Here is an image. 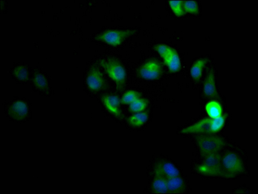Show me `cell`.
I'll return each instance as SVG.
<instances>
[{
	"instance_id": "1",
	"label": "cell",
	"mask_w": 258,
	"mask_h": 194,
	"mask_svg": "<svg viewBox=\"0 0 258 194\" xmlns=\"http://www.w3.org/2000/svg\"><path fill=\"white\" fill-rule=\"evenodd\" d=\"M100 64L109 76L115 82L117 89L123 90L125 86L126 73L125 69L117 59L114 58L102 60Z\"/></svg>"
},
{
	"instance_id": "2",
	"label": "cell",
	"mask_w": 258,
	"mask_h": 194,
	"mask_svg": "<svg viewBox=\"0 0 258 194\" xmlns=\"http://www.w3.org/2000/svg\"><path fill=\"white\" fill-rule=\"evenodd\" d=\"M136 32L135 30H109L99 36L97 39L116 46L121 44L127 37Z\"/></svg>"
},
{
	"instance_id": "3",
	"label": "cell",
	"mask_w": 258,
	"mask_h": 194,
	"mask_svg": "<svg viewBox=\"0 0 258 194\" xmlns=\"http://www.w3.org/2000/svg\"><path fill=\"white\" fill-rule=\"evenodd\" d=\"M138 73L143 78L148 80L156 79L162 73L161 66L157 61L151 59L144 63L140 68Z\"/></svg>"
},
{
	"instance_id": "4",
	"label": "cell",
	"mask_w": 258,
	"mask_h": 194,
	"mask_svg": "<svg viewBox=\"0 0 258 194\" xmlns=\"http://www.w3.org/2000/svg\"><path fill=\"white\" fill-rule=\"evenodd\" d=\"M199 144L203 150L211 154L220 149L224 145V142L219 137L206 136L200 137Z\"/></svg>"
},
{
	"instance_id": "5",
	"label": "cell",
	"mask_w": 258,
	"mask_h": 194,
	"mask_svg": "<svg viewBox=\"0 0 258 194\" xmlns=\"http://www.w3.org/2000/svg\"><path fill=\"white\" fill-rule=\"evenodd\" d=\"M212 120L209 118L203 119L192 125L183 129L181 132L183 134L212 133L211 130Z\"/></svg>"
},
{
	"instance_id": "6",
	"label": "cell",
	"mask_w": 258,
	"mask_h": 194,
	"mask_svg": "<svg viewBox=\"0 0 258 194\" xmlns=\"http://www.w3.org/2000/svg\"><path fill=\"white\" fill-rule=\"evenodd\" d=\"M102 100L110 112L117 117H122L119 107L120 100L117 96L114 95H105L102 98Z\"/></svg>"
},
{
	"instance_id": "7",
	"label": "cell",
	"mask_w": 258,
	"mask_h": 194,
	"mask_svg": "<svg viewBox=\"0 0 258 194\" xmlns=\"http://www.w3.org/2000/svg\"><path fill=\"white\" fill-rule=\"evenodd\" d=\"M89 86L93 90H98L102 88L104 84L102 74L96 68H94L90 72L87 79Z\"/></svg>"
},
{
	"instance_id": "8",
	"label": "cell",
	"mask_w": 258,
	"mask_h": 194,
	"mask_svg": "<svg viewBox=\"0 0 258 194\" xmlns=\"http://www.w3.org/2000/svg\"><path fill=\"white\" fill-rule=\"evenodd\" d=\"M214 78L213 71L211 70L208 72L204 84L205 94L211 98H217L218 96L216 88Z\"/></svg>"
},
{
	"instance_id": "9",
	"label": "cell",
	"mask_w": 258,
	"mask_h": 194,
	"mask_svg": "<svg viewBox=\"0 0 258 194\" xmlns=\"http://www.w3.org/2000/svg\"><path fill=\"white\" fill-rule=\"evenodd\" d=\"M165 63L172 72H175L179 70L181 67V63L178 55L173 49L169 55L164 59Z\"/></svg>"
},
{
	"instance_id": "10",
	"label": "cell",
	"mask_w": 258,
	"mask_h": 194,
	"mask_svg": "<svg viewBox=\"0 0 258 194\" xmlns=\"http://www.w3.org/2000/svg\"><path fill=\"white\" fill-rule=\"evenodd\" d=\"M223 164L225 168L232 172L240 171L242 166L237 157L234 154H230L224 158Z\"/></svg>"
},
{
	"instance_id": "11",
	"label": "cell",
	"mask_w": 258,
	"mask_h": 194,
	"mask_svg": "<svg viewBox=\"0 0 258 194\" xmlns=\"http://www.w3.org/2000/svg\"><path fill=\"white\" fill-rule=\"evenodd\" d=\"M205 109L208 115L213 119L221 115V107L217 102L212 101L208 102L206 105Z\"/></svg>"
},
{
	"instance_id": "12",
	"label": "cell",
	"mask_w": 258,
	"mask_h": 194,
	"mask_svg": "<svg viewBox=\"0 0 258 194\" xmlns=\"http://www.w3.org/2000/svg\"><path fill=\"white\" fill-rule=\"evenodd\" d=\"M207 61L205 59H199L193 64L190 70L192 77L196 80H199L201 77L203 69Z\"/></svg>"
},
{
	"instance_id": "13",
	"label": "cell",
	"mask_w": 258,
	"mask_h": 194,
	"mask_svg": "<svg viewBox=\"0 0 258 194\" xmlns=\"http://www.w3.org/2000/svg\"><path fill=\"white\" fill-rule=\"evenodd\" d=\"M148 115L146 112L137 113L130 117L128 119V123L134 126H139L142 125L147 120Z\"/></svg>"
},
{
	"instance_id": "14",
	"label": "cell",
	"mask_w": 258,
	"mask_h": 194,
	"mask_svg": "<svg viewBox=\"0 0 258 194\" xmlns=\"http://www.w3.org/2000/svg\"><path fill=\"white\" fill-rule=\"evenodd\" d=\"M141 93L134 90H130L126 92L123 95L120 102L123 104H130L137 99L140 98Z\"/></svg>"
},
{
	"instance_id": "15",
	"label": "cell",
	"mask_w": 258,
	"mask_h": 194,
	"mask_svg": "<svg viewBox=\"0 0 258 194\" xmlns=\"http://www.w3.org/2000/svg\"><path fill=\"white\" fill-rule=\"evenodd\" d=\"M148 103L147 99L139 98L130 104V109L133 112L142 111L146 107Z\"/></svg>"
},
{
	"instance_id": "16",
	"label": "cell",
	"mask_w": 258,
	"mask_h": 194,
	"mask_svg": "<svg viewBox=\"0 0 258 194\" xmlns=\"http://www.w3.org/2000/svg\"><path fill=\"white\" fill-rule=\"evenodd\" d=\"M227 116L225 114L212 119L211 126L212 133L217 132L221 129L224 125Z\"/></svg>"
},
{
	"instance_id": "17",
	"label": "cell",
	"mask_w": 258,
	"mask_h": 194,
	"mask_svg": "<svg viewBox=\"0 0 258 194\" xmlns=\"http://www.w3.org/2000/svg\"><path fill=\"white\" fill-rule=\"evenodd\" d=\"M182 1H170L169 4L170 7L176 15L180 16L184 14L185 12L183 6Z\"/></svg>"
},
{
	"instance_id": "18",
	"label": "cell",
	"mask_w": 258,
	"mask_h": 194,
	"mask_svg": "<svg viewBox=\"0 0 258 194\" xmlns=\"http://www.w3.org/2000/svg\"><path fill=\"white\" fill-rule=\"evenodd\" d=\"M183 6L184 11L192 14H197L198 12V7L196 2L194 1H185Z\"/></svg>"
},
{
	"instance_id": "19",
	"label": "cell",
	"mask_w": 258,
	"mask_h": 194,
	"mask_svg": "<svg viewBox=\"0 0 258 194\" xmlns=\"http://www.w3.org/2000/svg\"><path fill=\"white\" fill-rule=\"evenodd\" d=\"M154 49L164 60L169 54L172 48L166 45L159 44L155 46Z\"/></svg>"
},
{
	"instance_id": "20",
	"label": "cell",
	"mask_w": 258,
	"mask_h": 194,
	"mask_svg": "<svg viewBox=\"0 0 258 194\" xmlns=\"http://www.w3.org/2000/svg\"><path fill=\"white\" fill-rule=\"evenodd\" d=\"M163 168L165 172L171 177H176L179 175V173L178 170L170 163L165 164L163 166Z\"/></svg>"
},
{
	"instance_id": "21",
	"label": "cell",
	"mask_w": 258,
	"mask_h": 194,
	"mask_svg": "<svg viewBox=\"0 0 258 194\" xmlns=\"http://www.w3.org/2000/svg\"><path fill=\"white\" fill-rule=\"evenodd\" d=\"M182 181L180 178L173 177L169 180L167 184V187L171 190H175L179 187L182 185Z\"/></svg>"
},
{
	"instance_id": "22",
	"label": "cell",
	"mask_w": 258,
	"mask_h": 194,
	"mask_svg": "<svg viewBox=\"0 0 258 194\" xmlns=\"http://www.w3.org/2000/svg\"><path fill=\"white\" fill-rule=\"evenodd\" d=\"M153 186L155 190L158 192L164 193L167 191V186L161 180H157L155 181L153 183Z\"/></svg>"
},
{
	"instance_id": "23",
	"label": "cell",
	"mask_w": 258,
	"mask_h": 194,
	"mask_svg": "<svg viewBox=\"0 0 258 194\" xmlns=\"http://www.w3.org/2000/svg\"><path fill=\"white\" fill-rule=\"evenodd\" d=\"M215 155H211L209 156L206 159L205 164L208 167L211 168H215L218 164V160Z\"/></svg>"
}]
</instances>
